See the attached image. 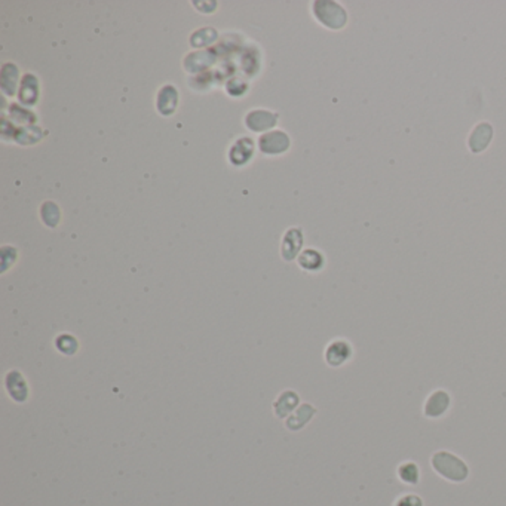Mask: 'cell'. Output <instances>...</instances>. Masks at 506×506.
Segmentation results:
<instances>
[{
    "label": "cell",
    "mask_w": 506,
    "mask_h": 506,
    "mask_svg": "<svg viewBox=\"0 0 506 506\" xmlns=\"http://www.w3.org/2000/svg\"><path fill=\"white\" fill-rule=\"evenodd\" d=\"M430 465L434 471L452 483H463L469 476V468L462 459L456 455L441 450L434 453L430 459Z\"/></svg>",
    "instance_id": "cell-1"
},
{
    "label": "cell",
    "mask_w": 506,
    "mask_h": 506,
    "mask_svg": "<svg viewBox=\"0 0 506 506\" xmlns=\"http://www.w3.org/2000/svg\"><path fill=\"white\" fill-rule=\"evenodd\" d=\"M314 12L318 21L331 30H342L347 24V12L345 8L334 2H318L314 5Z\"/></svg>",
    "instance_id": "cell-2"
},
{
    "label": "cell",
    "mask_w": 506,
    "mask_h": 506,
    "mask_svg": "<svg viewBox=\"0 0 506 506\" xmlns=\"http://www.w3.org/2000/svg\"><path fill=\"white\" fill-rule=\"evenodd\" d=\"M452 406V397L444 389H437L429 393L423 406V414L426 419H441Z\"/></svg>",
    "instance_id": "cell-3"
},
{
    "label": "cell",
    "mask_w": 506,
    "mask_h": 506,
    "mask_svg": "<svg viewBox=\"0 0 506 506\" xmlns=\"http://www.w3.org/2000/svg\"><path fill=\"white\" fill-rule=\"evenodd\" d=\"M325 363L330 367H342L352 360L354 347L345 338H336L325 349Z\"/></svg>",
    "instance_id": "cell-4"
},
{
    "label": "cell",
    "mask_w": 506,
    "mask_h": 506,
    "mask_svg": "<svg viewBox=\"0 0 506 506\" xmlns=\"http://www.w3.org/2000/svg\"><path fill=\"white\" fill-rule=\"evenodd\" d=\"M493 135H494V130H493L492 124H489V122L476 124L472 128V131L469 133V135H468L469 150H471V153H474V154L483 153L487 149V147L490 146V143L493 140Z\"/></svg>",
    "instance_id": "cell-5"
},
{
    "label": "cell",
    "mask_w": 506,
    "mask_h": 506,
    "mask_svg": "<svg viewBox=\"0 0 506 506\" xmlns=\"http://www.w3.org/2000/svg\"><path fill=\"white\" fill-rule=\"evenodd\" d=\"M5 383L9 395H11V398H14L15 401L24 402L29 398V386H27L25 379L18 370L9 371Z\"/></svg>",
    "instance_id": "cell-6"
},
{
    "label": "cell",
    "mask_w": 506,
    "mask_h": 506,
    "mask_svg": "<svg viewBox=\"0 0 506 506\" xmlns=\"http://www.w3.org/2000/svg\"><path fill=\"white\" fill-rule=\"evenodd\" d=\"M303 244V235L299 229H291L284 236L282 255L285 260H292L299 254L300 246Z\"/></svg>",
    "instance_id": "cell-7"
},
{
    "label": "cell",
    "mask_w": 506,
    "mask_h": 506,
    "mask_svg": "<svg viewBox=\"0 0 506 506\" xmlns=\"http://www.w3.org/2000/svg\"><path fill=\"white\" fill-rule=\"evenodd\" d=\"M299 264L308 272H319L325 266V259L318 250H305L299 255Z\"/></svg>",
    "instance_id": "cell-8"
},
{
    "label": "cell",
    "mask_w": 506,
    "mask_h": 506,
    "mask_svg": "<svg viewBox=\"0 0 506 506\" xmlns=\"http://www.w3.org/2000/svg\"><path fill=\"white\" fill-rule=\"evenodd\" d=\"M315 413H317V410L314 409V406H310V404H303V406H300L297 409V411L294 413L292 416L288 419L287 426L291 430H299L300 428L308 425V423L310 422V419L314 417Z\"/></svg>",
    "instance_id": "cell-9"
},
{
    "label": "cell",
    "mask_w": 506,
    "mask_h": 506,
    "mask_svg": "<svg viewBox=\"0 0 506 506\" xmlns=\"http://www.w3.org/2000/svg\"><path fill=\"white\" fill-rule=\"evenodd\" d=\"M297 406H299V395L292 391H287L281 393L278 401L275 402V411L279 417H285L288 416L291 411L296 410Z\"/></svg>",
    "instance_id": "cell-10"
},
{
    "label": "cell",
    "mask_w": 506,
    "mask_h": 506,
    "mask_svg": "<svg viewBox=\"0 0 506 506\" xmlns=\"http://www.w3.org/2000/svg\"><path fill=\"white\" fill-rule=\"evenodd\" d=\"M398 476L402 483L416 485L420 480V469L414 462H404L398 466Z\"/></svg>",
    "instance_id": "cell-11"
},
{
    "label": "cell",
    "mask_w": 506,
    "mask_h": 506,
    "mask_svg": "<svg viewBox=\"0 0 506 506\" xmlns=\"http://www.w3.org/2000/svg\"><path fill=\"white\" fill-rule=\"evenodd\" d=\"M57 347L58 351L66 355H73L78 351V342L76 338L70 334H61L57 338Z\"/></svg>",
    "instance_id": "cell-12"
},
{
    "label": "cell",
    "mask_w": 506,
    "mask_h": 506,
    "mask_svg": "<svg viewBox=\"0 0 506 506\" xmlns=\"http://www.w3.org/2000/svg\"><path fill=\"white\" fill-rule=\"evenodd\" d=\"M395 506H423V501L416 494H406L397 501Z\"/></svg>",
    "instance_id": "cell-13"
}]
</instances>
